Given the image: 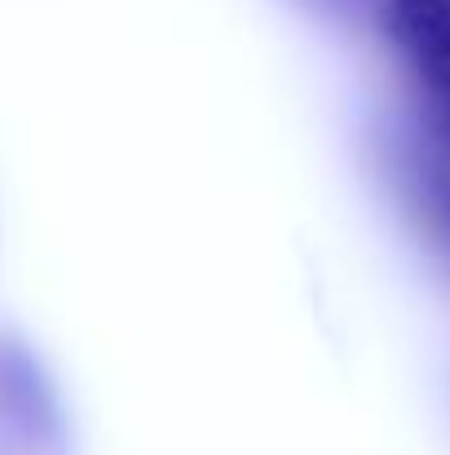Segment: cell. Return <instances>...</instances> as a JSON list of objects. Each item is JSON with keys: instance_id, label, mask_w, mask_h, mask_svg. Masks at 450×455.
I'll list each match as a JSON object with an SVG mask.
<instances>
[{"instance_id": "cell-1", "label": "cell", "mask_w": 450, "mask_h": 455, "mask_svg": "<svg viewBox=\"0 0 450 455\" xmlns=\"http://www.w3.org/2000/svg\"><path fill=\"white\" fill-rule=\"evenodd\" d=\"M384 31L433 107L450 102V0H384Z\"/></svg>"}, {"instance_id": "cell-2", "label": "cell", "mask_w": 450, "mask_h": 455, "mask_svg": "<svg viewBox=\"0 0 450 455\" xmlns=\"http://www.w3.org/2000/svg\"><path fill=\"white\" fill-rule=\"evenodd\" d=\"M438 133H442V142L450 147V102H442V107H438Z\"/></svg>"}]
</instances>
